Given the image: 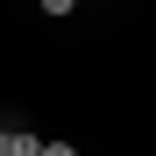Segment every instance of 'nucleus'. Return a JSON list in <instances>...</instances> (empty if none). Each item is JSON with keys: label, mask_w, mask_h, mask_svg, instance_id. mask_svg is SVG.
I'll list each match as a JSON object with an SVG mask.
<instances>
[{"label": "nucleus", "mask_w": 156, "mask_h": 156, "mask_svg": "<svg viewBox=\"0 0 156 156\" xmlns=\"http://www.w3.org/2000/svg\"><path fill=\"white\" fill-rule=\"evenodd\" d=\"M43 135H29V128H0V156H36Z\"/></svg>", "instance_id": "1"}, {"label": "nucleus", "mask_w": 156, "mask_h": 156, "mask_svg": "<svg viewBox=\"0 0 156 156\" xmlns=\"http://www.w3.org/2000/svg\"><path fill=\"white\" fill-rule=\"evenodd\" d=\"M36 156H78V142H43Z\"/></svg>", "instance_id": "2"}]
</instances>
